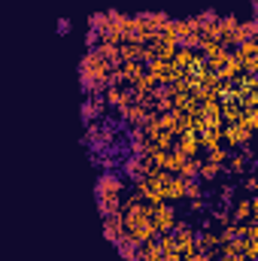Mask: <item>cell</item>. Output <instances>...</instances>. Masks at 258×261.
<instances>
[{"instance_id": "obj_12", "label": "cell", "mask_w": 258, "mask_h": 261, "mask_svg": "<svg viewBox=\"0 0 258 261\" xmlns=\"http://www.w3.org/2000/svg\"><path fill=\"white\" fill-rule=\"evenodd\" d=\"M225 170L231 173V176H243V173H249V161L243 158V155H237V149L228 155V161H225Z\"/></svg>"}, {"instance_id": "obj_20", "label": "cell", "mask_w": 258, "mask_h": 261, "mask_svg": "<svg viewBox=\"0 0 258 261\" xmlns=\"http://www.w3.org/2000/svg\"><path fill=\"white\" fill-rule=\"evenodd\" d=\"M216 21H219V12H216L213 6H210V9H203V12L197 15V24H200V28H207V24H216Z\"/></svg>"}, {"instance_id": "obj_17", "label": "cell", "mask_w": 258, "mask_h": 261, "mask_svg": "<svg viewBox=\"0 0 258 261\" xmlns=\"http://www.w3.org/2000/svg\"><path fill=\"white\" fill-rule=\"evenodd\" d=\"M107 24H110L107 9H104V12H91V15H88V28H91V31H104Z\"/></svg>"}, {"instance_id": "obj_1", "label": "cell", "mask_w": 258, "mask_h": 261, "mask_svg": "<svg viewBox=\"0 0 258 261\" xmlns=\"http://www.w3.org/2000/svg\"><path fill=\"white\" fill-rule=\"evenodd\" d=\"M125 186H128V179L119 170H100V176L94 179V200H97V213L100 216L119 213Z\"/></svg>"}, {"instance_id": "obj_5", "label": "cell", "mask_w": 258, "mask_h": 261, "mask_svg": "<svg viewBox=\"0 0 258 261\" xmlns=\"http://www.w3.org/2000/svg\"><path fill=\"white\" fill-rule=\"evenodd\" d=\"M228 213H231V222H249V219H255L258 213V200L255 197H243V200H237V203H231L228 206Z\"/></svg>"}, {"instance_id": "obj_8", "label": "cell", "mask_w": 258, "mask_h": 261, "mask_svg": "<svg viewBox=\"0 0 258 261\" xmlns=\"http://www.w3.org/2000/svg\"><path fill=\"white\" fill-rule=\"evenodd\" d=\"M222 173H225V164H216V161H210V158L197 164V182H200V186H207V182H216Z\"/></svg>"}, {"instance_id": "obj_14", "label": "cell", "mask_w": 258, "mask_h": 261, "mask_svg": "<svg viewBox=\"0 0 258 261\" xmlns=\"http://www.w3.org/2000/svg\"><path fill=\"white\" fill-rule=\"evenodd\" d=\"M116 249H119V255H122L125 261H131L134 255H137V240L128 237V234H122V240L116 243Z\"/></svg>"}, {"instance_id": "obj_23", "label": "cell", "mask_w": 258, "mask_h": 261, "mask_svg": "<svg viewBox=\"0 0 258 261\" xmlns=\"http://www.w3.org/2000/svg\"><path fill=\"white\" fill-rule=\"evenodd\" d=\"M55 31H58L61 37H67V34L73 31V21H70V18H58V21H55Z\"/></svg>"}, {"instance_id": "obj_9", "label": "cell", "mask_w": 258, "mask_h": 261, "mask_svg": "<svg viewBox=\"0 0 258 261\" xmlns=\"http://www.w3.org/2000/svg\"><path fill=\"white\" fill-rule=\"evenodd\" d=\"M119 173L131 179V182H137V179H143V164H140V155H125L122 158V164H119Z\"/></svg>"}, {"instance_id": "obj_10", "label": "cell", "mask_w": 258, "mask_h": 261, "mask_svg": "<svg viewBox=\"0 0 258 261\" xmlns=\"http://www.w3.org/2000/svg\"><path fill=\"white\" fill-rule=\"evenodd\" d=\"M179 137V152L186 155V158H197V149H200V143H197V130H192V128H186L183 134H176Z\"/></svg>"}, {"instance_id": "obj_7", "label": "cell", "mask_w": 258, "mask_h": 261, "mask_svg": "<svg viewBox=\"0 0 258 261\" xmlns=\"http://www.w3.org/2000/svg\"><path fill=\"white\" fill-rule=\"evenodd\" d=\"M104 100H107V107H113V110H122L131 97V85H107V91H104Z\"/></svg>"}, {"instance_id": "obj_11", "label": "cell", "mask_w": 258, "mask_h": 261, "mask_svg": "<svg viewBox=\"0 0 258 261\" xmlns=\"http://www.w3.org/2000/svg\"><path fill=\"white\" fill-rule=\"evenodd\" d=\"M258 34V21L255 18H249V21H240L237 24V31H234V40H231V46H237V43H246V40H255Z\"/></svg>"}, {"instance_id": "obj_22", "label": "cell", "mask_w": 258, "mask_h": 261, "mask_svg": "<svg viewBox=\"0 0 258 261\" xmlns=\"http://www.w3.org/2000/svg\"><path fill=\"white\" fill-rule=\"evenodd\" d=\"M97 43H100V31H85V49H97Z\"/></svg>"}, {"instance_id": "obj_18", "label": "cell", "mask_w": 258, "mask_h": 261, "mask_svg": "<svg viewBox=\"0 0 258 261\" xmlns=\"http://www.w3.org/2000/svg\"><path fill=\"white\" fill-rule=\"evenodd\" d=\"M183 192H186L189 200H192V197H203V186H200L197 179H183Z\"/></svg>"}, {"instance_id": "obj_25", "label": "cell", "mask_w": 258, "mask_h": 261, "mask_svg": "<svg viewBox=\"0 0 258 261\" xmlns=\"http://www.w3.org/2000/svg\"><path fill=\"white\" fill-rule=\"evenodd\" d=\"M240 179H243V189H246V192H255V189H258V179H255V173H243Z\"/></svg>"}, {"instance_id": "obj_16", "label": "cell", "mask_w": 258, "mask_h": 261, "mask_svg": "<svg viewBox=\"0 0 258 261\" xmlns=\"http://www.w3.org/2000/svg\"><path fill=\"white\" fill-rule=\"evenodd\" d=\"M197 164H200V158H186L176 176H179V179H197Z\"/></svg>"}, {"instance_id": "obj_26", "label": "cell", "mask_w": 258, "mask_h": 261, "mask_svg": "<svg viewBox=\"0 0 258 261\" xmlns=\"http://www.w3.org/2000/svg\"><path fill=\"white\" fill-rule=\"evenodd\" d=\"M189 261H213V258H210V255H203V252H194Z\"/></svg>"}, {"instance_id": "obj_3", "label": "cell", "mask_w": 258, "mask_h": 261, "mask_svg": "<svg viewBox=\"0 0 258 261\" xmlns=\"http://www.w3.org/2000/svg\"><path fill=\"white\" fill-rule=\"evenodd\" d=\"M107 110H110V107H107L104 94H88V97L82 100V107H79V119H82V125H88V122H97Z\"/></svg>"}, {"instance_id": "obj_13", "label": "cell", "mask_w": 258, "mask_h": 261, "mask_svg": "<svg viewBox=\"0 0 258 261\" xmlns=\"http://www.w3.org/2000/svg\"><path fill=\"white\" fill-rule=\"evenodd\" d=\"M94 52H97V55H100V58H104V61H107L110 67H119V64H122V55H119V46H113V43H104V40H100Z\"/></svg>"}, {"instance_id": "obj_21", "label": "cell", "mask_w": 258, "mask_h": 261, "mask_svg": "<svg viewBox=\"0 0 258 261\" xmlns=\"http://www.w3.org/2000/svg\"><path fill=\"white\" fill-rule=\"evenodd\" d=\"M231 197H234V186H222L219 189V206H231Z\"/></svg>"}, {"instance_id": "obj_15", "label": "cell", "mask_w": 258, "mask_h": 261, "mask_svg": "<svg viewBox=\"0 0 258 261\" xmlns=\"http://www.w3.org/2000/svg\"><path fill=\"white\" fill-rule=\"evenodd\" d=\"M155 240H158V246H161V255H179V246H176L173 234H158Z\"/></svg>"}, {"instance_id": "obj_24", "label": "cell", "mask_w": 258, "mask_h": 261, "mask_svg": "<svg viewBox=\"0 0 258 261\" xmlns=\"http://www.w3.org/2000/svg\"><path fill=\"white\" fill-rule=\"evenodd\" d=\"M189 210H192V213H203V210H207V195L192 197V200H189Z\"/></svg>"}, {"instance_id": "obj_6", "label": "cell", "mask_w": 258, "mask_h": 261, "mask_svg": "<svg viewBox=\"0 0 258 261\" xmlns=\"http://www.w3.org/2000/svg\"><path fill=\"white\" fill-rule=\"evenodd\" d=\"M122 234H125V222H122V213H110V216H104V240L116 246V243L122 240Z\"/></svg>"}, {"instance_id": "obj_2", "label": "cell", "mask_w": 258, "mask_h": 261, "mask_svg": "<svg viewBox=\"0 0 258 261\" xmlns=\"http://www.w3.org/2000/svg\"><path fill=\"white\" fill-rule=\"evenodd\" d=\"M176 206L161 200V203H152V225H155V234H170L173 225H176Z\"/></svg>"}, {"instance_id": "obj_4", "label": "cell", "mask_w": 258, "mask_h": 261, "mask_svg": "<svg viewBox=\"0 0 258 261\" xmlns=\"http://www.w3.org/2000/svg\"><path fill=\"white\" fill-rule=\"evenodd\" d=\"M222 140H225V143H228V149L234 152L237 146H243V143H249V140H252V130L246 128L243 122H237V125H225V128H222Z\"/></svg>"}, {"instance_id": "obj_19", "label": "cell", "mask_w": 258, "mask_h": 261, "mask_svg": "<svg viewBox=\"0 0 258 261\" xmlns=\"http://www.w3.org/2000/svg\"><path fill=\"white\" fill-rule=\"evenodd\" d=\"M240 255L246 261H255L258 258V240H243V249H240Z\"/></svg>"}]
</instances>
